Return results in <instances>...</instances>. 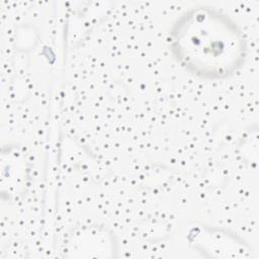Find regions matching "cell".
<instances>
[{"mask_svg": "<svg viewBox=\"0 0 259 259\" xmlns=\"http://www.w3.org/2000/svg\"><path fill=\"white\" fill-rule=\"evenodd\" d=\"M168 41L177 63L204 80L232 76L247 55L241 28L213 8H191L184 12L173 24Z\"/></svg>", "mask_w": 259, "mask_h": 259, "instance_id": "obj_1", "label": "cell"}]
</instances>
